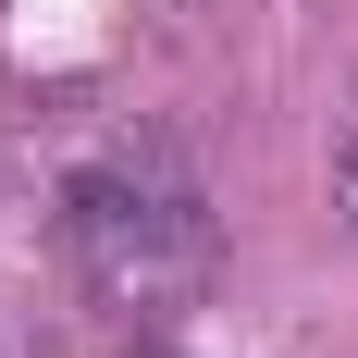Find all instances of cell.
<instances>
[{
	"label": "cell",
	"instance_id": "obj_1",
	"mask_svg": "<svg viewBox=\"0 0 358 358\" xmlns=\"http://www.w3.org/2000/svg\"><path fill=\"white\" fill-rule=\"evenodd\" d=\"M346 222H358V148H346Z\"/></svg>",
	"mask_w": 358,
	"mask_h": 358
}]
</instances>
